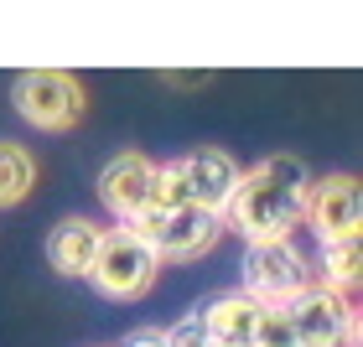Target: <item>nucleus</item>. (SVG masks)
Segmentation results:
<instances>
[{"instance_id": "7", "label": "nucleus", "mask_w": 363, "mask_h": 347, "mask_svg": "<svg viewBox=\"0 0 363 347\" xmlns=\"http://www.w3.org/2000/svg\"><path fill=\"white\" fill-rule=\"evenodd\" d=\"M311 264L296 249V239L280 244H244V295L259 306H286L291 295H301L311 285Z\"/></svg>"}, {"instance_id": "2", "label": "nucleus", "mask_w": 363, "mask_h": 347, "mask_svg": "<svg viewBox=\"0 0 363 347\" xmlns=\"http://www.w3.org/2000/svg\"><path fill=\"white\" fill-rule=\"evenodd\" d=\"M239 161L223 145H197V151L156 166V207H203L223 212V203L239 187Z\"/></svg>"}, {"instance_id": "5", "label": "nucleus", "mask_w": 363, "mask_h": 347, "mask_svg": "<svg viewBox=\"0 0 363 347\" xmlns=\"http://www.w3.org/2000/svg\"><path fill=\"white\" fill-rule=\"evenodd\" d=\"M135 234L145 239V249L167 264H192L218 249L223 239V218L218 212H203V207H151L140 223H130Z\"/></svg>"}, {"instance_id": "13", "label": "nucleus", "mask_w": 363, "mask_h": 347, "mask_svg": "<svg viewBox=\"0 0 363 347\" xmlns=\"http://www.w3.org/2000/svg\"><path fill=\"white\" fill-rule=\"evenodd\" d=\"M37 187V156L16 140H0V207H21Z\"/></svg>"}, {"instance_id": "4", "label": "nucleus", "mask_w": 363, "mask_h": 347, "mask_svg": "<svg viewBox=\"0 0 363 347\" xmlns=\"http://www.w3.org/2000/svg\"><path fill=\"white\" fill-rule=\"evenodd\" d=\"M11 104L31 130H42V135H68L89 114V89L62 68H31L11 84Z\"/></svg>"}, {"instance_id": "12", "label": "nucleus", "mask_w": 363, "mask_h": 347, "mask_svg": "<svg viewBox=\"0 0 363 347\" xmlns=\"http://www.w3.org/2000/svg\"><path fill=\"white\" fill-rule=\"evenodd\" d=\"M311 275H317L322 285L353 295V290H358V275H363V244H358V234H353V239L322 244V259H317V270H311Z\"/></svg>"}, {"instance_id": "10", "label": "nucleus", "mask_w": 363, "mask_h": 347, "mask_svg": "<svg viewBox=\"0 0 363 347\" xmlns=\"http://www.w3.org/2000/svg\"><path fill=\"white\" fill-rule=\"evenodd\" d=\"M259 301H250L244 290H223L213 295V301H203L192 311L197 332H203L208 347H255V326H259Z\"/></svg>"}, {"instance_id": "8", "label": "nucleus", "mask_w": 363, "mask_h": 347, "mask_svg": "<svg viewBox=\"0 0 363 347\" xmlns=\"http://www.w3.org/2000/svg\"><path fill=\"white\" fill-rule=\"evenodd\" d=\"M99 203L114 223H140L156 207V161L145 151H120L99 171Z\"/></svg>"}, {"instance_id": "11", "label": "nucleus", "mask_w": 363, "mask_h": 347, "mask_svg": "<svg viewBox=\"0 0 363 347\" xmlns=\"http://www.w3.org/2000/svg\"><path fill=\"white\" fill-rule=\"evenodd\" d=\"M99 239H104V228L94 218H62L52 234H47V264H52L57 275H68V280H89Z\"/></svg>"}, {"instance_id": "3", "label": "nucleus", "mask_w": 363, "mask_h": 347, "mask_svg": "<svg viewBox=\"0 0 363 347\" xmlns=\"http://www.w3.org/2000/svg\"><path fill=\"white\" fill-rule=\"evenodd\" d=\"M161 280V259L145 249V239L135 228L114 223L104 228L99 239V254H94V270H89V285L114 306H130V301H145Z\"/></svg>"}, {"instance_id": "9", "label": "nucleus", "mask_w": 363, "mask_h": 347, "mask_svg": "<svg viewBox=\"0 0 363 347\" xmlns=\"http://www.w3.org/2000/svg\"><path fill=\"white\" fill-rule=\"evenodd\" d=\"M317 228V239L322 244H333V239H353L358 234V223H363V197H358V176L348 171H333V176H311V187H306V218Z\"/></svg>"}, {"instance_id": "1", "label": "nucleus", "mask_w": 363, "mask_h": 347, "mask_svg": "<svg viewBox=\"0 0 363 347\" xmlns=\"http://www.w3.org/2000/svg\"><path fill=\"white\" fill-rule=\"evenodd\" d=\"M306 187H311V171L301 156L291 151H275L265 156L259 166L239 171V187L234 197L223 203V234L234 228L244 244H280V239H296V228L306 218Z\"/></svg>"}, {"instance_id": "6", "label": "nucleus", "mask_w": 363, "mask_h": 347, "mask_svg": "<svg viewBox=\"0 0 363 347\" xmlns=\"http://www.w3.org/2000/svg\"><path fill=\"white\" fill-rule=\"evenodd\" d=\"M286 322L301 347H358V306L353 295H342L322 280H311L301 295H291L286 306Z\"/></svg>"}]
</instances>
